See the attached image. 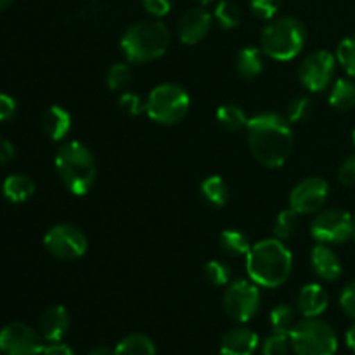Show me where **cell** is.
<instances>
[{"instance_id": "obj_43", "label": "cell", "mask_w": 355, "mask_h": 355, "mask_svg": "<svg viewBox=\"0 0 355 355\" xmlns=\"http://www.w3.org/2000/svg\"><path fill=\"white\" fill-rule=\"evenodd\" d=\"M345 342H347V347H349L352 352H355V324L352 328H349V331H347Z\"/></svg>"}, {"instance_id": "obj_17", "label": "cell", "mask_w": 355, "mask_h": 355, "mask_svg": "<svg viewBox=\"0 0 355 355\" xmlns=\"http://www.w3.org/2000/svg\"><path fill=\"white\" fill-rule=\"evenodd\" d=\"M311 266L314 272L324 281H336L342 276V262L338 255L324 243H318L311 252Z\"/></svg>"}, {"instance_id": "obj_13", "label": "cell", "mask_w": 355, "mask_h": 355, "mask_svg": "<svg viewBox=\"0 0 355 355\" xmlns=\"http://www.w3.org/2000/svg\"><path fill=\"white\" fill-rule=\"evenodd\" d=\"M329 198V184L322 177H307L293 187L290 208L300 215H312L322 210Z\"/></svg>"}, {"instance_id": "obj_47", "label": "cell", "mask_w": 355, "mask_h": 355, "mask_svg": "<svg viewBox=\"0 0 355 355\" xmlns=\"http://www.w3.org/2000/svg\"><path fill=\"white\" fill-rule=\"evenodd\" d=\"M352 141H354V146H355V130H354V134H352Z\"/></svg>"}, {"instance_id": "obj_32", "label": "cell", "mask_w": 355, "mask_h": 355, "mask_svg": "<svg viewBox=\"0 0 355 355\" xmlns=\"http://www.w3.org/2000/svg\"><path fill=\"white\" fill-rule=\"evenodd\" d=\"M132 82V69L125 62H114L106 75V85L114 92L127 89L128 83Z\"/></svg>"}, {"instance_id": "obj_16", "label": "cell", "mask_w": 355, "mask_h": 355, "mask_svg": "<svg viewBox=\"0 0 355 355\" xmlns=\"http://www.w3.org/2000/svg\"><path fill=\"white\" fill-rule=\"evenodd\" d=\"M259 347V335L248 328L229 329L220 340V355H253Z\"/></svg>"}, {"instance_id": "obj_12", "label": "cell", "mask_w": 355, "mask_h": 355, "mask_svg": "<svg viewBox=\"0 0 355 355\" xmlns=\"http://www.w3.org/2000/svg\"><path fill=\"white\" fill-rule=\"evenodd\" d=\"M44 338L24 322H9L0 329V350L6 355H40Z\"/></svg>"}, {"instance_id": "obj_24", "label": "cell", "mask_w": 355, "mask_h": 355, "mask_svg": "<svg viewBox=\"0 0 355 355\" xmlns=\"http://www.w3.org/2000/svg\"><path fill=\"white\" fill-rule=\"evenodd\" d=\"M329 104L336 111H350L355 107V82L338 78L329 90Z\"/></svg>"}, {"instance_id": "obj_46", "label": "cell", "mask_w": 355, "mask_h": 355, "mask_svg": "<svg viewBox=\"0 0 355 355\" xmlns=\"http://www.w3.org/2000/svg\"><path fill=\"white\" fill-rule=\"evenodd\" d=\"M198 3H201V6H207V3H211V2H215V0H196Z\"/></svg>"}, {"instance_id": "obj_25", "label": "cell", "mask_w": 355, "mask_h": 355, "mask_svg": "<svg viewBox=\"0 0 355 355\" xmlns=\"http://www.w3.org/2000/svg\"><path fill=\"white\" fill-rule=\"evenodd\" d=\"M218 243L227 257H246L252 248L250 238L239 229H225L218 238Z\"/></svg>"}, {"instance_id": "obj_14", "label": "cell", "mask_w": 355, "mask_h": 355, "mask_svg": "<svg viewBox=\"0 0 355 355\" xmlns=\"http://www.w3.org/2000/svg\"><path fill=\"white\" fill-rule=\"evenodd\" d=\"M214 16L203 7H193L182 14L177 26L179 40L186 45H196L203 40L210 31Z\"/></svg>"}, {"instance_id": "obj_29", "label": "cell", "mask_w": 355, "mask_h": 355, "mask_svg": "<svg viewBox=\"0 0 355 355\" xmlns=\"http://www.w3.org/2000/svg\"><path fill=\"white\" fill-rule=\"evenodd\" d=\"M298 225H300V214H297L293 208H288V210H283L276 217L274 234H276L277 239H288L297 232Z\"/></svg>"}, {"instance_id": "obj_9", "label": "cell", "mask_w": 355, "mask_h": 355, "mask_svg": "<svg viewBox=\"0 0 355 355\" xmlns=\"http://www.w3.org/2000/svg\"><path fill=\"white\" fill-rule=\"evenodd\" d=\"M44 246L52 257L64 262L80 259L89 248L85 232L73 224H55L45 232Z\"/></svg>"}, {"instance_id": "obj_15", "label": "cell", "mask_w": 355, "mask_h": 355, "mask_svg": "<svg viewBox=\"0 0 355 355\" xmlns=\"http://www.w3.org/2000/svg\"><path fill=\"white\" fill-rule=\"evenodd\" d=\"M42 338L47 343L61 342L69 329V314L62 305H52L45 309L44 314L40 315L38 322Z\"/></svg>"}, {"instance_id": "obj_6", "label": "cell", "mask_w": 355, "mask_h": 355, "mask_svg": "<svg viewBox=\"0 0 355 355\" xmlns=\"http://www.w3.org/2000/svg\"><path fill=\"white\" fill-rule=\"evenodd\" d=\"M191 97L177 83H159L149 92L144 113L159 125H175L186 118Z\"/></svg>"}, {"instance_id": "obj_26", "label": "cell", "mask_w": 355, "mask_h": 355, "mask_svg": "<svg viewBox=\"0 0 355 355\" xmlns=\"http://www.w3.org/2000/svg\"><path fill=\"white\" fill-rule=\"evenodd\" d=\"M218 125L227 132H239L246 128L250 118L246 116L245 110L238 104H224L215 113Z\"/></svg>"}, {"instance_id": "obj_35", "label": "cell", "mask_w": 355, "mask_h": 355, "mask_svg": "<svg viewBox=\"0 0 355 355\" xmlns=\"http://www.w3.org/2000/svg\"><path fill=\"white\" fill-rule=\"evenodd\" d=\"M281 6L283 0H250V9L260 19H274Z\"/></svg>"}, {"instance_id": "obj_41", "label": "cell", "mask_w": 355, "mask_h": 355, "mask_svg": "<svg viewBox=\"0 0 355 355\" xmlns=\"http://www.w3.org/2000/svg\"><path fill=\"white\" fill-rule=\"evenodd\" d=\"M42 355H75L73 349L69 345L62 342H52L49 345L44 347V352Z\"/></svg>"}, {"instance_id": "obj_31", "label": "cell", "mask_w": 355, "mask_h": 355, "mask_svg": "<svg viewBox=\"0 0 355 355\" xmlns=\"http://www.w3.org/2000/svg\"><path fill=\"white\" fill-rule=\"evenodd\" d=\"M203 274L205 277H207L208 283L214 284V286H227V284L231 283L232 270L225 262H220V260H210V262L205 266Z\"/></svg>"}, {"instance_id": "obj_20", "label": "cell", "mask_w": 355, "mask_h": 355, "mask_svg": "<svg viewBox=\"0 0 355 355\" xmlns=\"http://www.w3.org/2000/svg\"><path fill=\"white\" fill-rule=\"evenodd\" d=\"M236 71L241 78L253 80L263 71V51L259 47H243L236 58Z\"/></svg>"}, {"instance_id": "obj_38", "label": "cell", "mask_w": 355, "mask_h": 355, "mask_svg": "<svg viewBox=\"0 0 355 355\" xmlns=\"http://www.w3.org/2000/svg\"><path fill=\"white\" fill-rule=\"evenodd\" d=\"M338 180L342 186H355V155L349 156L338 168Z\"/></svg>"}, {"instance_id": "obj_37", "label": "cell", "mask_w": 355, "mask_h": 355, "mask_svg": "<svg viewBox=\"0 0 355 355\" xmlns=\"http://www.w3.org/2000/svg\"><path fill=\"white\" fill-rule=\"evenodd\" d=\"M142 7L153 17H163L172 10L173 0H141Z\"/></svg>"}, {"instance_id": "obj_22", "label": "cell", "mask_w": 355, "mask_h": 355, "mask_svg": "<svg viewBox=\"0 0 355 355\" xmlns=\"http://www.w3.org/2000/svg\"><path fill=\"white\" fill-rule=\"evenodd\" d=\"M200 191L203 200L215 208L225 207L229 198H231V191H229L227 182H225L220 175L207 177V179L201 182Z\"/></svg>"}, {"instance_id": "obj_18", "label": "cell", "mask_w": 355, "mask_h": 355, "mask_svg": "<svg viewBox=\"0 0 355 355\" xmlns=\"http://www.w3.org/2000/svg\"><path fill=\"white\" fill-rule=\"evenodd\" d=\"M329 295L321 284H305L297 298V309L304 318H319L328 309Z\"/></svg>"}, {"instance_id": "obj_7", "label": "cell", "mask_w": 355, "mask_h": 355, "mask_svg": "<svg viewBox=\"0 0 355 355\" xmlns=\"http://www.w3.org/2000/svg\"><path fill=\"white\" fill-rule=\"evenodd\" d=\"M291 349L297 355H335L338 336L328 322L318 318H304L290 333Z\"/></svg>"}, {"instance_id": "obj_4", "label": "cell", "mask_w": 355, "mask_h": 355, "mask_svg": "<svg viewBox=\"0 0 355 355\" xmlns=\"http://www.w3.org/2000/svg\"><path fill=\"white\" fill-rule=\"evenodd\" d=\"M54 165L62 186L75 196H85L96 184V158L83 142H64L55 153Z\"/></svg>"}, {"instance_id": "obj_23", "label": "cell", "mask_w": 355, "mask_h": 355, "mask_svg": "<svg viewBox=\"0 0 355 355\" xmlns=\"http://www.w3.org/2000/svg\"><path fill=\"white\" fill-rule=\"evenodd\" d=\"M113 355H156V345L144 333H132L118 342Z\"/></svg>"}, {"instance_id": "obj_28", "label": "cell", "mask_w": 355, "mask_h": 355, "mask_svg": "<svg viewBox=\"0 0 355 355\" xmlns=\"http://www.w3.org/2000/svg\"><path fill=\"white\" fill-rule=\"evenodd\" d=\"M269 321L272 331L290 335L293 326L297 324V312H295V309L291 307V305H277V307H274L272 311H270Z\"/></svg>"}, {"instance_id": "obj_33", "label": "cell", "mask_w": 355, "mask_h": 355, "mask_svg": "<svg viewBox=\"0 0 355 355\" xmlns=\"http://www.w3.org/2000/svg\"><path fill=\"white\" fill-rule=\"evenodd\" d=\"M336 61L343 66L347 75L355 78V35L340 42L338 49H336Z\"/></svg>"}, {"instance_id": "obj_36", "label": "cell", "mask_w": 355, "mask_h": 355, "mask_svg": "<svg viewBox=\"0 0 355 355\" xmlns=\"http://www.w3.org/2000/svg\"><path fill=\"white\" fill-rule=\"evenodd\" d=\"M118 106L123 113L130 114V116H137V114L144 113L146 101H142L134 92H121L120 97H118Z\"/></svg>"}, {"instance_id": "obj_3", "label": "cell", "mask_w": 355, "mask_h": 355, "mask_svg": "<svg viewBox=\"0 0 355 355\" xmlns=\"http://www.w3.org/2000/svg\"><path fill=\"white\" fill-rule=\"evenodd\" d=\"M172 35L159 19H144L130 24L120 38L123 55L132 64H146L162 58L168 49Z\"/></svg>"}, {"instance_id": "obj_44", "label": "cell", "mask_w": 355, "mask_h": 355, "mask_svg": "<svg viewBox=\"0 0 355 355\" xmlns=\"http://www.w3.org/2000/svg\"><path fill=\"white\" fill-rule=\"evenodd\" d=\"M89 355H113V350H110L104 345H99V347H94V349L89 352Z\"/></svg>"}, {"instance_id": "obj_8", "label": "cell", "mask_w": 355, "mask_h": 355, "mask_svg": "<svg viewBox=\"0 0 355 355\" xmlns=\"http://www.w3.org/2000/svg\"><path fill=\"white\" fill-rule=\"evenodd\" d=\"M311 234L318 243L340 245L355 236V220L342 208H328L319 211L311 222Z\"/></svg>"}, {"instance_id": "obj_30", "label": "cell", "mask_w": 355, "mask_h": 355, "mask_svg": "<svg viewBox=\"0 0 355 355\" xmlns=\"http://www.w3.org/2000/svg\"><path fill=\"white\" fill-rule=\"evenodd\" d=\"M312 113H314V103H312L311 97L298 96L290 101L284 116H286L291 123H302V121H307L309 118L312 116Z\"/></svg>"}, {"instance_id": "obj_42", "label": "cell", "mask_w": 355, "mask_h": 355, "mask_svg": "<svg viewBox=\"0 0 355 355\" xmlns=\"http://www.w3.org/2000/svg\"><path fill=\"white\" fill-rule=\"evenodd\" d=\"M16 155V149H14V144L9 141V139L2 137L0 135V163H9L10 159Z\"/></svg>"}, {"instance_id": "obj_48", "label": "cell", "mask_w": 355, "mask_h": 355, "mask_svg": "<svg viewBox=\"0 0 355 355\" xmlns=\"http://www.w3.org/2000/svg\"><path fill=\"white\" fill-rule=\"evenodd\" d=\"M0 354H2V350H0Z\"/></svg>"}, {"instance_id": "obj_19", "label": "cell", "mask_w": 355, "mask_h": 355, "mask_svg": "<svg viewBox=\"0 0 355 355\" xmlns=\"http://www.w3.org/2000/svg\"><path fill=\"white\" fill-rule=\"evenodd\" d=\"M42 128L51 141H62L71 130V114L62 106L54 104L45 110L42 116Z\"/></svg>"}, {"instance_id": "obj_5", "label": "cell", "mask_w": 355, "mask_h": 355, "mask_svg": "<svg viewBox=\"0 0 355 355\" xmlns=\"http://www.w3.org/2000/svg\"><path fill=\"white\" fill-rule=\"evenodd\" d=\"M307 42V28L298 17L283 16L270 19L260 35L263 54L276 61H291L297 58Z\"/></svg>"}, {"instance_id": "obj_34", "label": "cell", "mask_w": 355, "mask_h": 355, "mask_svg": "<svg viewBox=\"0 0 355 355\" xmlns=\"http://www.w3.org/2000/svg\"><path fill=\"white\" fill-rule=\"evenodd\" d=\"M290 347V335L272 331V335L263 340L262 355H288Z\"/></svg>"}, {"instance_id": "obj_45", "label": "cell", "mask_w": 355, "mask_h": 355, "mask_svg": "<svg viewBox=\"0 0 355 355\" xmlns=\"http://www.w3.org/2000/svg\"><path fill=\"white\" fill-rule=\"evenodd\" d=\"M10 3H12V0H0V10L7 9V7H9Z\"/></svg>"}, {"instance_id": "obj_49", "label": "cell", "mask_w": 355, "mask_h": 355, "mask_svg": "<svg viewBox=\"0 0 355 355\" xmlns=\"http://www.w3.org/2000/svg\"><path fill=\"white\" fill-rule=\"evenodd\" d=\"M354 239H355V236H354Z\"/></svg>"}, {"instance_id": "obj_11", "label": "cell", "mask_w": 355, "mask_h": 355, "mask_svg": "<svg viewBox=\"0 0 355 355\" xmlns=\"http://www.w3.org/2000/svg\"><path fill=\"white\" fill-rule=\"evenodd\" d=\"M336 58L328 51H315L305 55L298 66V80L311 92H324L335 78Z\"/></svg>"}, {"instance_id": "obj_40", "label": "cell", "mask_w": 355, "mask_h": 355, "mask_svg": "<svg viewBox=\"0 0 355 355\" xmlns=\"http://www.w3.org/2000/svg\"><path fill=\"white\" fill-rule=\"evenodd\" d=\"M17 103L12 96L6 92H0V123L9 121L16 116Z\"/></svg>"}, {"instance_id": "obj_2", "label": "cell", "mask_w": 355, "mask_h": 355, "mask_svg": "<svg viewBox=\"0 0 355 355\" xmlns=\"http://www.w3.org/2000/svg\"><path fill=\"white\" fill-rule=\"evenodd\" d=\"M293 255L283 239L270 238L255 243L246 255V272L262 288H279L290 279Z\"/></svg>"}, {"instance_id": "obj_21", "label": "cell", "mask_w": 355, "mask_h": 355, "mask_svg": "<svg viewBox=\"0 0 355 355\" xmlns=\"http://www.w3.org/2000/svg\"><path fill=\"white\" fill-rule=\"evenodd\" d=\"M2 193L10 203H24L35 193V182L24 173H12L2 184Z\"/></svg>"}, {"instance_id": "obj_27", "label": "cell", "mask_w": 355, "mask_h": 355, "mask_svg": "<svg viewBox=\"0 0 355 355\" xmlns=\"http://www.w3.org/2000/svg\"><path fill=\"white\" fill-rule=\"evenodd\" d=\"M214 19L224 30H234L241 24L243 12L238 3L231 2V0H220L214 10Z\"/></svg>"}, {"instance_id": "obj_10", "label": "cell", "mask_w": 355, "mask_h": 355, "mask_svg": "<svg viewBox=\"0 0 355 355\" xmlns=\"http://www.w3.org/2000/svg\"><path fill=\"white\" fill-rule=\"evenodd\" d=\"M225 314L236 322H248L260 309V290L252 279H236L224 293Z\"/></svg>"}, {"instance_id": "obj_1", "label": "cell", "mask_w": 355, "mask_h": 355, "mask_svg": "<svg viewBox=\"0 0 355 355\" xmlns=\"http://www.w3.org/2000/svg\"><path fill=\"white\" fill-rule=\"evenodd\" d=\"M246 141L253 158L267 168H279L293 151L291 121L279 113H260L248 120Z\"/></svg>"}, {"instance_id": "obj_39", "label": "cell", "mask_w": 355, "mask_h": 355, "mask_svg": "<svg viewBox=\"0 0 355 355\" xmlns=\"http://www.w3.org/2000/svg\"><path fill=\"white\" fill-rule=\"evenodd\" d=\"M340 305H342L343 312L355 321V281L343 288L342 295H340Z\"/></svg>"}]
</instances>
